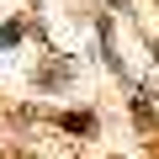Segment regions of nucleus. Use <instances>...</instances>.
I'll return each mask as SVG.
<instances>
[{"label":"nucleus","mask_w":159,"mask_h":159,"mask_svg":"<svg viewBox=\"0 0 159 159\" xmlns=\"http://www.w3.org/2000/svg\"><path fill=\"white\" fill-rule=\"evenodd\" d=\"M58 122H64V133H80V138H90V133H96V117H90V111H64Z\"/></svg>","instance_id":"1"},{"label":"nucleus","mask_w":159,"mask_h":159,"mask_svg":"<svg viewBox=\"0 0 159 159\" xmlns=\"http://www.w3.org/2000/svg\"><path fill=\"white\" fill-rule=\"evenodd\" d=\"M69 74H74L69 64H48V69L37 74V90H53V85H64V80H69Z\"/></svg>","instance_id":"2"},{"label":"nucleus","mask_w":159,"mask_h":159,"mask_svg":"<svg viewBox=\"0 0 159 159\" xmlns=\"http://www.w3.org/2000/svg\"><path fill=\"white\" fill-rule=\"evenodd\" d=\"M133 111H138V117H143V122H159V111H154V106H148V96H133Z\"/></svg>","instance_id":"3"},{"label":"nucleus","mask_w":159,"mask_h":159,"mask_svg":"<svg viewBox=\"0 0 159 159\" xmlns=\"http://www.w3.org/2000/svg\"><path fill=\"white\" fill-rule=\"evenodd\" d=\"M0 43H6V48H16V43H21V27H16V21H11V27H0Z\"/></svg>","instance_id":"4"},{"label":"nucleus","mask_w":159,"mask_h":159,"mask_svg":"<svg viewBox=\"0 0 159 159\" xmlns=\"http://www.w3.org/2000/svg\"><path fill=\"white\" fill-rule=\"evenodd\" d=\"M106 6H117V11H127V0H106Z\"/></svg>","instance_id":"5"}]
</instances>
